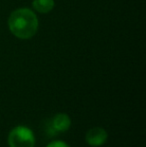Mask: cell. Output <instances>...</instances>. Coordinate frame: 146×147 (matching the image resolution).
<instances>
[{"label":"cell","mask_w":146,"mask_h":147,"mask_svg":"<svg viewBox=\"0 0 146 147\" xmlns=\"http://www.w3.org/2000/svg\"><path fill=\"white\" fill-rule=\"evenodd\" d=\"M70 125L71 120L68 115L65 113H58L50 120L47 132L50 135H56L57 133H61V132H65L66 130H68Z\"/></svg>","instance_id":"cell-3"},{"label":"cell","mask_w":146,"mask_h":147,"mask_svg":"<svg viewBox=\"0 0 146 147\" xmlns=\"http://www.w3.org/2000/svg\"><path fill=\"white\" fill-rule=\"evenodd\" d=\"M8 25L10 31L16 37L27 39L36 33L38 20L31 10L22 8L12 12L8 20Z\"/></svg>","instance_id":"cell-1"},{"label":"cell","mask_w":146,"mask_h":147,"mask_svg":"<svg viewBox=\"0 0 146 147\" xmlns=\"http://www.w3.org/2000/svg\"><path fill=\"white\" fill-rule=\"evenodd\" d=\"M46 147H69V145H67L63 141H53L51 143H49Z\"/></svg>","instance_id":"cell-6"},{"label":"cell","mask_w":146,"mask_h":147,"mask_svg":"<svg viewBox=\"0 0 146 147\" xmlns=\"http://www.w3.org/2000/svg\"><path fill=\"white\" fill-rule=\"evenodd\" d=\"M54 6V1L53 0H34L33 7L41 13H47L51 11Z\"/></svg>","instance_id":"cell-5"},{"label":"cell","mask_w":146,"mask_h":147,"mask_svg":"<svg viewBox=\"0 0 146 147\" xmlns=\"http://www.w3.org/2000/svg\"><path fill=\"white\" fill-rule=\"evenodd\" d=\"M9 147H34L35 137L31 129L25 126H16L8 135Z\"/></svg>","instance_id":"cell-2"},{"label":"cell","mask_w":146,"mask_h":147,"mask_svg":"<svg viewBox=\"0 0 146 147\" xmlns=\"http://www.w3.org/2000/svg\"><path fill=\"white\" fill-rule=\"evenodd\" d=\"M108 134L105 129L101 127H93L87 131L85 140L88 145L92 147H98L104 144L107 140Z\"/></svg>","instance_id":"cell-4"}]
</instances>
